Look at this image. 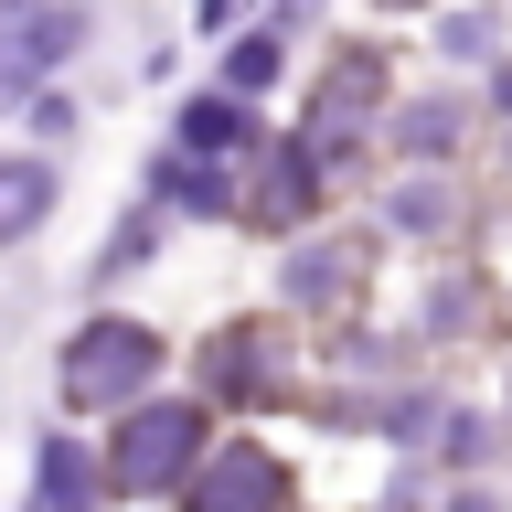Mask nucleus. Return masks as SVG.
<instances>
[{"label": "nucleus", "instance_id": "nucleus-1", "mask_svg": "<svg viewBox=\"0 0 512 512\" xmlns=\"http://www.w3.org/2000/svg\"><path fill=\"white\" fill-rule=\"evenodd\" d=\"M192 448H203V416H192V406H139L128 438H118V480H128V491H160V480L192 470Z\"/></svg>", "mask_w": 512, "mask_h": 512}, {"label": "nucleus", "instance_id": "nucleus-2", "mask_svg": "<svg viewBox=\"0 0 512 512\" xmlns=\"http://www.w3.org/2000/svg\"><path fill=\"white\" fill-rule=\"evenodd\" d=\"M150 363H160V342H150V331L107 320V331H86V352L64 363V395H75V406H107V395H128Z\"/></svg>", "mask_w": 512, "mask_h": 512}, {"label": "nucleus", "instance_id": "nucleus-3", "mask_svg": "<svg viewBox=\"0 0 512 512\" xmlns=\"http://www.w3.org/2000/svg\"><path fill=\"white\" fill-rule=\"evenodd\" d=\"M278 502V470L267 459H224L214 480H203V512H267Z\"/></svg>", "mask_w": 512, "mask_h": 512}, {"label": "nucleus", "instance_id": "nucleus-4", "mask_svg": "<svg viewBox=\"0 0 512 512\" xmlns=\"http://www.w3.org/2000/svg\"><path fill=\"white\" fill-rule=\"evenodd\" d=\"M43 192H54V182H43L32 160H11V171H0V235H22V224L43 214Z\"/></svg>", "mask_w": 512, "mask_h": 512}]
</instances>
